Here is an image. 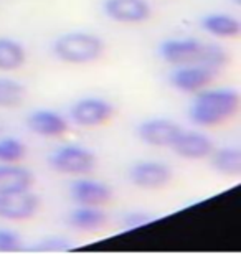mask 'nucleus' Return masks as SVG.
Masks as SVG:
<instances>
[{"label": "nucleus", "instance_id": "nucleus-1", "mask_svg": "<svg viewBox=\"0 0 241 254\" xmlns=\"http://www.w3.org/2000/svg\"><path fill=\"white\" fill-rule=\"evenodd\" d=\"M161 58L168 64L207 66L215 71L228 63V53L215 43H203L197 38H172L161 43Z\"/></svg>", "mask_w": 241, "mask_h": 254}, {"label": "nucleus", "instance_id": "nucleus-2", "mask_svg": "<svg viewBox=\"0 0 241 254\" xmlns=\"http://www.w3.org/2000/svg\"><path fill=\"white\" fill-rule=\"evenodd\" d=\"M240 109V94L235 89H210L198 91L195 96L190 119L197 126L213 127L227 123Z\"/></svg>", "mask_w": 241, "mask_h": 254}, {"label": "nucleus", "instance_id": "nucleus-3", "mask_svg": "<svg viewBox=\"0 0 241 254\" xmlns=\"http://www.w3.org/2000/svg\"><path fill=\"white\" fill-rule=\"evenodd\" d=\"M104 52V43L99 37L84 32L66 33L53 43L55 57L65 63L86 64L96 62Z\"/></svg>", "mask_w": 241, "mask_h": 254}, {"label": "nucleus", "instance_id": "nucleus-4", "mask_svg": "<svg viewBox=\"0 0 241 254\" xmlns=\"http://www.w3.org/2000/svg\"><path fill=\"white\" fill-rule=\"evenodd\" d=\"M50 167L60 174L84 175L96 167V155L86 147L63 145L50 155Z\"/></svg>", "mask_w": 241, "mask_h": 254}, {"label": "nucleus", "instance_id": "nucleus-5", "mask_svg": "<svg viewBox=\"0 0 241 254\" xmlns=\"http://www.w3.org/2000/svg\"><path fill=\"white\" fill-rule=\"evenodd\" d=\"M40 208V198L30 190L0 193V218L7 221H23L32 218Z\"/></svg>", "mask_w": 241, "mask_h": 254}, {"label": "nucleus", "instance_id": "nucleus-6", "mask_svg": "<svg viewBox=\"0 0 241 254\" xmlns=\"http://www.w3.org/2000/svg\"><path fill=\"white\" fill-rule=\"evenodd\" d=\"M172 179V169L163 162L144 160L131 167L129 180L139 189L157 190L165 187Z\"/></svg>", "mask_w": 241, "mask_h": 254}, {"label": "nucleus", "instance_id": "nucleus-7", "mask_svg": "<svg viewBox=\"0 0 241 254\" xmlns=\"http://www.w3.org/2000/svg\"><path fill=\"white\" fill-rule=\"evenodd\" d=\"M215 76H217V71L207 68V66H177V69H173L168 76V83L172 88L182 91V93H198L212 83Z\"/></svg>", "mask_w": 241, "mask_h": 254}, {"label": "nucleus", "instance_id": "nucleus-8", "mask_svg": "<svg viewBox=\"0 0 241 254\" xmlns=\"http://www.w3.org/2000/svg\"><path fill=\"white\" fill-rule=\"evenodd\" d=\"M114 108L111 103L101 98L80 99L70 111V116L75 124L83 127H96L107 123L112 118Z\"/></svg>", "mask_w": 241, "mask_h": 254}, {"label": "nucleus", "instance_id": "nucleus-9", "mask_svg": "<svg viewBox=\"0 0 241 254\" xmlns=\"http://www.w3.org/2000/svg\"><path fill=\"white\" fill-rule=\"evenodd\" d=\"M102 10L107 18L117 23H142L152 15L146 0H104Z\"/></svg>", "mask_w": 241, "mask_h": 254}, {"label": "nucleus", "instance_id": "nucleus-10", "mask_svg": "<svg viewBox=\"0 0 241 254\" xmlns=\"http://www.w3.org/2000/svg\"><path fill=\"white\" fill-rule=\"evenodd\" d=\"M183 129L168 119H149L137 127V135L147 145L172 147Z\"/></svg>", "mask_w": 241, "mask_h": 254}, {"label": "nucleus", "instance_id": "nucleus-11", "mask_svg": "<svg viewBox=\"0 0 241 254\" xmlns=\"http://www.w3.org/2000/svg\"><path fill=\"white\" fill-rule=\"evenodd\" d=\"M172 150L178 157H183V159L198 160L212 155L215 147L213 142L202 132L182 130L180 135L177 137V140L172 144Z\"/></svg>", "mask_w": 241, "mask_h": 254}, {"label": "nucleus", "instance_id": "nucleus-12", "mask_svg": "<svg viewBox=\"0 0 241 254\" xmlns=\"http://www.w3.org/2000/svg\"><path fill=\"white\" fill-rule=\"evenodd\" d=\"M71 196L81 206H102L112 198V190L102 182L81 179L71 185Z\"/></svg>", "mask_w": 241, "mask_h": 254}, {"label": "nucleus", "instance_id": "nucleus-13", "mask_svg": "<svg viewBox=\"0 0 241 254\" xmlns=\"http://www.w3.org/2000/svg\"><path fill=\"white\" fill-rule=\"evenodd\" d=\"M28 129L42 137H60L68 130V123L61 114L48 109H37L27 118Z\"/></svg>", "mask_w": 241, "mask_h": 254}, {"label": "nucleus", "instance_id": "nucleus-14", "mask_svg": "<svg viewBox=\"0 0 241 254\" xmlns=\"http://www.w3.org/2000/svg\"><path fill=\"white\" fill-rule=\"evenodd\" d=\"M33 185V174L25 167L3 164L0 165V193H15L30 190Z\"/></svg>", "mask_w": 241, "mask_h": 254}, {"label": "nucleus", "instance_id": "nucleus-15", "mask_svg": "<svg viewBox=\"0 0 241 254\" xmlns=\"http://www.w3.org/2000/svg\"><path fill=\"white\" fill-rule=\"evenodd\" d=\"M68 223L75 230L96 231L107 223V215L99 210V206H80L70 213Z\"/></svg>", "mask_w": 241, "mask_h": 254}, {"label": "nucleus", "instance_id": "nucleus-16", "mask_svg": "<svg viewBox=\"0 0 241 254\" xmlns=\"http://www.w3.org/2000/svg\"><path fill=\"white\" fill-rule=\"evenodd\" d=\"M202 27L207 33L218 38H233L241 32V23L232 15L210 13L202 20Z\"/></svg>", "mask_w": 241, "mask_h": 254}, {"label": "nucleus", "instance_id": "nucleus-17", "mask_svg": "<svg viewBox=\"0 0 241 254\" xmlns=\"http://www.w3.org/2000/svg\"><path fill=\"white\" fill-rule=\"evenodd\" d=\"M212 167L223 175L237 177L241 174V150L235 147H225V149L213 150Z\"/></svg>", "mask_w": 241, "mask_h": 254}, {"label": "nucleus", "instance_id": "nucleus-18", "mask_svg": "<svg viewBox=\"0 0 241 254\" xmlns=\"http://www.w3.org/2000/svg\"><path fill=\"white\" fill-rule=\"evenodd\" d=\"M27 60V53L22 43L12 38H0V69L13 71L18 69Z\"/></svg>", "mask_w": 241, "mask_h": 254}, {"label": "nucleus", "instance_id": "nucleus-19", "mask_svg": "<svg viewBox=\"0 0 241 254\" xmlns=\"http://www.w3.org/2000/svg\"><path fill=\"white\" fill-rule=\"evenodd\" d=\"M25 98V88L18 81L0 78V108H15L22 104Z\"/></svg>", "mask_w": 241, "mask_h": 254}, {"label": "nucleus", "instance_id": "nucleus-20", "mask_svg": "<svg viewBox=\"0 0 241 254\" xmlns=\"http://www.w3.org/2000/svg\"><path fill=\"white\" fill-rule=\"evenodd\" d=\"M25 145L18 139H0V162L3 164H15V162L22 160L25 157Z\"/></svg>", "mask_w": 241, "mask_h": 254}, {"label": "nucleus", "instance_id": "nucleus-21", "mask_svg": "<svg viewBox=\"0 0 241 254\" xmlns=\"http://www.w3.org/2000/svg\"><path fill=\"white\" fill-rule=\"evenodd\" d=\"M18 245H20V236L17 233L0 228V251L3 253L15 251L18 250Z\"/></svg>", "mask_w": 241, "mask_h": 254}, {"label": "nucleus", "instance_id": "nucleus-22", "mask_svg": "<svg viewBox=\"0 0 241 254\" xmlns=\"http://www.w3.org/2000/svg\"><path fill=\"white\" fill-rule=\"evenodd\" d=\"M149 221H151V216H149L147 213H127L124 218V225L129 228V230L144 226Z\"/></svg>", "mask_w": 241, "mask_h": 254}, {"label": "nucleus", "instance_id": "nucleus-23", "mask_svg": "<svg viewBox=\"0 0 241 254\" xmlns=\"http://www.w3.org/2000/svg\"><path fill=\"white\" fill-rule=\"evenodd\" d=\"M235 2H237V3H240V2H241V0H235Z\"/></svg>", "mask_w": 241, "mask_h": 254}]
</instances>
